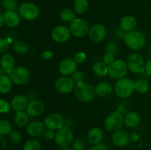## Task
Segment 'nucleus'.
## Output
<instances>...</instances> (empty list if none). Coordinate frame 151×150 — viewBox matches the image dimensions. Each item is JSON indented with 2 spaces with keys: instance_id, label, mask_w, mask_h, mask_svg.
<instances>
[{
  "instance_id": "4be33fe9",
  "label": "nucleus",
  "mask_w": 151,
  "mask_h": 150,
  "mask_svg": "<svg viewBox=\"0 0 151 150\" xmlns=\"http://www.w3.org/2000/svg\"><path fill=\"white\" fill-rule=\"evenodd\" d=\"M28 99L25 96L17 95L13 97L10 102L11 107L16 111L26 110L28 104Z\"/></svg>"
},
{
  "instance_id": "f3484780",
  "label": "nucleus",
  "mask_w": 151,
  "mask_h": 150,
  "mask_svg": "<svg viewBox=\"0 0 151 150\" xmlns=\"http://www.w3.org/2000/svg\"><path fill=\"white\" fill-rule=\"evenodd\" d=\"M45 130L46 126L44 122H41L39 121H34L30 122L27 127V132L28 135L35 138H38L44 135Z\"/></svg>"
},
{
  "instance_id": "423d86ee",
  "label": "nucleus",
  "mask_w": 151,
  "mask_h": 150,
  "mask_svg": "<svg viewBox=\"0 0 151 150\" xmlns=\"http://www.w3.org/2000/svg\"><path fill=\"white\" fill-rule=\"evenodd\" d=\"M124 124V116L118 110L114 111L106 117L104 126L106 129L111 132H115L121 129Z\"/></svg>"
},
{
  "instance_id": "a19ab883",
  "label": "nucleus",
  "mask_w": 151,
  "mask_h": 150,
  "mask_svg": "<svg viewBox=\"0 0 151 150\" xmlns=\"http://www.w3.org/2000/svg\"><path fill=\"white\" fill-rule=\"evenodd\" d=\"M114 60V54H113V53L111 52H107L104 56H103V62H104L107 66H109L110 64H111Z\"/></svg>"
},
{
  "instance_id": "a211bd4d",
  "label": "nucleus",
  "mask_w": 151,
  "mask_h": 150,
  "mask_svg": "<svg viewBox=\"0 0 151 150\" xmlns=\"http://www.w3.org/2000/svg\"><path fill=\"white\" fill-rule=\"evenodd\" d=\"M44 109H45V107L42 101L34 100L28 103L26 112L30 117H37L44 113Z\"/></svg>"
},
{
  "instance_id": "603ef678",
  "label": "nucleus",
  "mask_w": 151,
  "mask_h": 150,
  "mask_svg": "<svg viewBox=\"0 0 151 150\" xmlns=\"http://www.w3.org/2000/svg\"><path fill=\"white\" fill-rule=\"evenodd\" d=\"M59 150H74V149H69L68 148V147H66V148H62Z\"/></svg>"
},
{
  "instance_id": "a18cd8bd",
  "label": "nucleus",
  "mask_w": 151,
  "mask_h": 150,
  "mask_svg": "<svg viewBox=\"0 0 151 150\" xmlns=\"http://www.w3.org/2000/svg\"><path fill=\"white\" fill-rule=\"evenodd\" d=\"M41 56L44 60H51L53 57V53L50 50H45V51H44L41 53Z\"/></svg>"
},
{
  "instance_id": "c03bdc74",
  "label": "nucleus",
  "mask_w": 151,
  "mask_h": 150,
  "mask_svg": "<svg viewBox=\"0 0 151 150\" xmlns=\"http://www.w3.org/2000/svg\"><path fill=\"white\" fill-rule=\"evenodd\" d=\"M8 43L4 38H0V54L4 53L8 49Z\"/></svg>"
},
{
  "instance_id": "b1692460",
  "label": "nucleus",
  "mask_w": 151,
  "mask_h": 150,
  "mask_svg": "<svg viewBox=\"0 0 151 150\" xmlns=\"http://www.w3.org/2000/svg\"><path fill=\"white\" fill-rule=\"evenodd\" d=\"M96 95L100 97L107 96L110 95L113 91L111 85L107 82H101L96 85L95 88Z\"/></svg>"
},
{
  "instance_id": "864d4df0",
  "label": "nucleus",
  "mask_w": 151,
  "mask_h": 150,
  "mask_svg": "<svg viewBox=\"0 0 151 150\" xmlns=\"http://www.w3.org/2000/svg\"><path fill=\"white\" fill-rule=\"evenodd\" d=\"M150 91H151V86H150Z\"/></svg>"
},
{
  "instance_id": "72a5a7b5",
  "label": "nucleus",
  "mask_w": 151,
  "mask_h": 150,
  "mask_svg": "<svg viewBox=\"0 0 151 150\" xmlns=\"http://www.w3.org/2000/svg\"><path fill=\"white\" fill-rule=\"evenodd\" d=\"M29 49V46L22 41H18L14 44V50L19 54H24Z\"/></svg>"
},
{
  "instance_id": "de8ad7c7",
  "label": "nucleus",
  "mask_w": 151,
  "mask_h": 150,
  "mask_svg": "<svg viewBox=\"0 0 151 150\" xmlns=\"http://www.w3.org/2000/svg\"><path fill=\"white\" fill-rule=\"evenodd\" d=\"M88 150H107V149H106V146L104 144H99L90 147L89 149H88Z\"/></svg>"
},
{
  "instance_id": "f257e3e1",
  "label": "nucleus",
  "mask_w": 151,
  "mask_h": 150,
  "mask_svg": "<svg viewBox=\"0 0 151 150\" xmlns=\"http://www.w3.org/2000/svg\"><path fill=\"white\" fill-rule=\"evenodd\" d=\"M125 44L131 50L137 51L145 46L146 44V38L144 34L139 30H133L126 32L124 37Z\"/></svg>"
},
{
  "instance_id": "7ed1b4c3",
  "label": "nucleus",
  "mask_w": 151,
  "mask_h": 150,
  "mask_svg": "<svg viewBox=\"0 0 151 150\" xmlns=\"http://www.w3.org/2000/svg\"><path fill=\"white\" fill-rule=\"evenodd\" d=\"M134 82L128 78H122L118 79L114 85V91L116 95L121 99H127L134 93Z\"/></svg>"
},
{
  "instance_id": "58836bf2",
  "label": "nucleus",
  "mask_w": 151,
  "mask_h": 150,
  "mask_svg": "<svg viewBox=\"0 0 151 150\" xmlns=\"http://www.w3.org/2000/svg\"><path fill=\"white\" fill-rule=\"evenodd\" d=\"M11 105L7 101L0 99V113H6L10 112Z\"/></svg>"
},
{
  "instance_id": "49530a36",
  "label": "nucleus",
  "mask_w": 151,
  "mask_h": 150,
  "mask_svg": "<svg viewBox=\"0 0 151 150\" xmlns=\"http://www.w3.org/2000/svg\"><path fill=\"white\" fill-rule=\"evenodd\" d=\"M55 133H54L53 130L50 129H47L45 130V132H44L43 136H44L47 140H51L53 138H55Z\"/></svg>"
},
{
  "instance_id": "ea45409f",
  "label": "nucleus",
  "mask_w": 151,
  "mask_h": 150,
  "mask_svg": "<svg viewBox=\"0 0 151 150\" xmlns=\"http://www.w3.org/2000/svg\"><path fill=\"white\" fill-rule=\"evenodd\" d=\"M74 60L78 64H81V63H84L86 60V54L83 51L77 52L74 56Z\"/></svg>"
},
{
  "instance_id": "37998d69",
  "label": "nucleus",
  "mask_w": 151,
  "mask_h": 150,
  "mask_svg": "<svg viewBox=\"0 0 151 150\" xmlns=\"http://www.w3.org/2000/svg\"><path fill=\"white\" fill-rule=\"evenodd\" d=\"M129 103L126 102V101H124V102H122L118 107V111L119 113H121L122 114H124L125 113L126 114L127 113H128V110H129Z\"/></svg>"
},
{
  "instance_id": "0eeeda50",
  "label": "nucleus",
  "mask_w": 151,
  "mask_h": 150,
  "mask_svg": "<svg viewBox=\"0 0 151 150\" xmlns=\"http://www.w3.org/2000/svg\"><path fill=\"white\" fill-rule=\"evenodd\" d=\"M90 28L89 24L82 19H75L69 25L71 34L77 38H83L88 35Z\"/></svg>"
},
{
  "instance_id": "c9c22d12",
  "label": "nucleus",
  "mask_w": 151,
  "mask_h": 150,
  "mask_svg": "<svg viewBox=\"0 0 151 150\" xmlns=\"http://www.w3.org/2000/svg\"><path fill=\"white\" fill-rule=\"evenodd\" d=\"M9 138L12 144H20L22 141V135L18 131L13 130L9 135Z\"/></svg>"
},
{
  "instance_id": "393cba45",
  "label": "nucleus",
  "mask_w": 151,
  "mask_h": 150,
  "mask_svg": "<svg viewBox=\"0 0 151 150\" xmlns=\"http://www.w3.org/2000/svg\"><path fill=\"white\" fill-rule=\"evenodd\" d=\"M0 65L2 67L3 70L5 71L7 74H9L10 71L14 68V57L10 54H4L0 60Z\"/></svg>"
},
{
  "instance_id": "9b49d317",
  "label": "nucleus",
  "mask_w": 151,
  "mask_h": 150,
  "mask_svg": "<svg viewBox=\"0 0 151 150\" xmlns=\"http://www.w3.org/2000/svg\"><path fill=\"white\" fill-rule=\"evenodd\" d=\"M75 82L69 76H63L58 78L55 82V88L60 94H69L75 89Z\"/></svg>"
},
{
  "instance_id": "cd10ccee",
  "label": "nucleus",
  "mask_w": 151,
  "mask_h": 150,
  "mask_svg": "<svg viewBox=\"0 0 151 150\" xmlns=\"http://www.w3.org/2000/svg\"><path fill=\"white\" fill-rule=\"evenodd\" d=\"M93 71L97 76H104L108 74V66L103 61H97L93 66Z\"/></svg>"
},
{
  "instance_id": "412c9836",
  "label": "nucleus",
  "mask_w": 151,
  "mask_h": 150,
  "mask_svg": "<svg viewBox=\"0 0 151 150\" xmlns=\"http://www.w3.org/2000/svg\"><path fill=\"white\" fill-rule=\"evenodd\" d=\"M88 141L91 145H97L100 144L103 138V132L100 128L94 127L91 128L88 132Z\"/></svg>"
},
{
  "instance_id": "9d476101",
  "label": "nucleus",
  "mask_w": 151,
  "mask_h": 150,
  "mask_svg": "<svg viewBox=\"0 0 151 150\" xmlns=\"http://www.w3.org/2000/svg\"><path fill=\"white\" fill-rule=\"evenodd\" d=\"M19 13L22 18L28 21L37 19L39 15V10L35 4L31 2H24L19 7Z\"/></svg>"
},
{
  "instance_id": "f8f14e48",
  "label": "nucleus",
  "mask_w": 151,
  "mask_h": 150,
  "mask_svg": "<svg viewBox=\"0 0 151 150\" xmlns=\"http://www.w3.org/2000/svg\"><path fill=\"white\" fill-rule=\"evenodd\" d=\"M44 124L47 129L58 130L64 125V119L59 113H51L44 118Z\"/></svg>"
},
{
  "instance_id": "aec40b11",
  "label": "nucleus",
  "mask_w": 151,
  "mask_h": 150,
  "mask_svg": "<svg viewBox=\"0 0 151 150\" xmlns=\"http://www.w3.org/2000/svg\"><path fill=\"white\" fill-rule=\"evenodd\" d=\"M119 26L124 32H129L134 30L137 26V20L132 16H125L121 19Z\"/></svg>"
},
{
  "instance_id": "473e14b6",
  "label": "nucleus",
  "mask_w": 151,
  "mask_h": 150,
  "mask_svg": "<svg viewBox=\"0 0 151 150\" xmlns=\"http://www.w3.org/2000/svg\"><path fill=\"white\" fill-rule=\"evenodd\" d=\"M24 150H41V144L34 139L29 140L24 145Z\"/></svg>"
},
{
  "instance_id": "c756f323",
  "label": "nucleus",
  "mask_w": 151,
  "mask_h": 150,
  "mask_svg": "<svg viewBox=\"0 0 151 150\" xmlns=\"http://www.w3.org/2000/svg\"><path fill=\"white\" fill-rule=\"evenodd\" d=\"M135 91L140 94H145L150 89V85L145 79H138L134 82Z\"/></svg>"
},
{
  "instance_id": "f704fd0d",
  "label": "nucleus",
  "mask_w": 151,
  "mask_h": 150,
  "mask_svg": "<svg viewBox=\"0 0 151 150\" xmlns=\"http://www.w3.org/2000/svg\"><path fill=\"white\" fill-rule=\"evenodd\" d=\"M1 4L4 8L7 10H16L17 8V1L16 0H2Z\"/></svg>"
},
{
  "instance_id": "2eb2a0df",
  "label": "nucleus",
  "mask_w": 151,
  "mask_h": 150,
  "mask_svg": "<svg viewBox=\"0 0 151 150\" xmlns=\"http://www.w3.org/2000/svg\"><path fill=\"white\" fill-rule=\"evenodd\" d=\"M107 35V29L106 26L102 24H95L91 26L88 36L92 41L95 43H100L106 38Z\"/></svg>"
},
{
  "instance_id": "7c9ffc66",
  "label": "nucleus",
  "mask_w": 151,
  "mask_h": 150,
  "mask_svg": "<svg viewBox=\"0 0 151 150\" xmlns=\"http://www.w3.org/2000/svg\"><path fill=\"white\" fill-rule=\"evenodd\" d=\"M60 17L63 21L70 22V23L76 19L75 14L70 9H64V10H62L60 13Z\"/></svg>"
},
{
  "instance_id": "20e7f679",
  "label": "nucleus",
  "mask_w": 151,
  "mask_h": 150,
  "mask_svg": "<svg viewBox=\"0 0 151 150\" xmlns=\"http://www.w3.org/2000/svg\"><path fill=\"white\" fill-rule=\"evenodd\" d=\"M74 134L69 126L63 125L61 128L58 129L55 134V144L60 148L68 147L73 141Z\"/></svg>"
},
{
  "instance_id": "79ce46f5",
  "label": "nucleus",
  "mask_w": 151,
  "mask_h": 150,
  "mask_svg": "<svg viewBox=\"0 0 151 150\" xmlns=\"http://www.w3.org/2000/svg\"><path fill=\"white\" fill-rule=\"evenodd\" d=\"M107 52H111L115 54L118 49V46L115 41H110L107 44Z\"/></svg>"
},
{
  "instance_id": "ddd939ff",
  "label": "nucleus",
  "mask_w": 151,
  "mask_h": 150,
  "mask_svg": "<svg viewBox=\"0 0 151 150\" xmlns=\"http://www.w3.org/2000/svg\"><path fill=\"white\" fill-rule=\"evenodd\" d=\"M69 28L63 25L55 26L52 31V38L57 43H64L69 40L71 37Z\"/></svg>"
},
{
  "instance_id": "3c124183",
  "label": "nucleus",
  "mask_w": 151,
  "mask_h": 150,
  "mask_svg": "<svg viewBox=\"0 0 151 150\" xmlns=\"http://www.w3.org/2000/svg\"><path fill=\"white\" fill-rule=\"evenodd\" d=\"M4 24V17H3V16L0 15V27H1V26H2V25Z\"/></svg>"
},
{
  "instance_id": "6ab92c4d",
  "label": "nucleus",
  "mask_w": 151,
  "mask_h": 150,
  "mask_svg": "<svg viewBox=\"0 0 151 150\" xmlns=\"http://www.w3.org/2000/svg\"><path fill=\"white\" fill-rule=\"evenodd\" d=\"M4 24L9 27H16L20 22V16L14 10H7L3 15Z\"/></svg>"
},
{
  "instance_id": "a878e982",
  "label": "nucleus",
  "mask_w": 151,
  "mask_h": 150,
  "mask_svg": "<svg viewBox=\"0 0 151 150\" xmlns=\"http://www.w3.org/2000/svg\"><path fill=\"white\" fill-rule=\"evenodd\" d=\"M13 81L10 76L6 74H0V93L3 94L10 92L13 86Z\"/></svg>"
},
{
  "instance_id": "4468645a",
  "label": "nucleus",
  "mask_w": 151,
  "mask_h": 150,
  "mask_svg": "<svg viewBox=\"0 0 151 150\" xmlns=\"http://www.w3.org/2000/svg\"><path fill=\"white\" fill-rule=\"evenodd\" d=\"M78 63L74 58H65L59 64V71L63 76H69L72 75L77 71Z\"/></svg>"
},
{
  "instance_id": "8fccbe9b",
  "label": "nucleus",
  "mask_w": 151,
  "mask_h": 150,
  "mask_svg": "<svg viewBox=\"0 0 151 150\" xmlns=\"http://www.w3.org/2000/svg\"><path fill=\"white\" fill-rule=\"evenodd\" d=\"M7 146V141H6L5 138L0 135V150L4 149Z\"/></svg>"
},
{
  "instance_id": "6e6552de",
  "label": "nucleus",
  "mask_w": 151,
  "mask_h": 150,
  "mask_svg": "<svg viewBox=\"0 0 151 150\" xmlns=\"http://www.w3.org/2000/svg\"><path fill=\"white\" fill-rule=\"evenodd\" d=\"M128 70L133 73L141 74L145 71V62L143 57L138 53H132L126 60Z\"/></svg>"
},
{
  "instance_id": "c85d7f7f",
  "label": "nucleus",
  "mask_w": 151,
  "mask_h": 150,
  "mask_svg": "<svg viewBox=\"0 0 151 150\" xmlns=\"http://www.w3.org/2000/svg\"><path fill=\"white\" fill-rule=\"evenodd\" d=\"M88 7V0H75L74 10L78 14H83L86 11Z\"/></svg>"
},
{
  "instance_id": "bb28decb",
  "label": "nucleus",
  "mask_w": 151,
  "mask_h": 150,
  "mask_svg": "<svg viewBox=\"0 0 151 150\" xmlns=\"http://www.w3.org/2000/svg\"><path fill=\"white\" fill-rule=\"evenodd\" d=\"M14 121L18 126L23 127L25 125L27 124L28 121H29V115L27 113L26 111H24V110L16 111Z\"/></svg>"
},
{
  "instance_id": "5701e85b",
  "label": "nucleus",
  "mask_w": 151,
  "mask_h": 150,
  "mask_svg": "<svg viewBox=\"0 0 151 150\" xmlns=\"http://www.w3.org/2000/svg\"><path fill=\"white\" fill-rule=\"evenodd\" d=\"M141 122V116L136 112H128L124 116V124L129 128H134Z\"/></svg>"
},
{
  "instance_id": "2f4dec72",
  "label": "nucleus",
  "mask_w": 151,
  "mask_h": 150,
  "mask_svg": "<svg viewBox=\"0 0 151 150\" xmlns=\"http://www.w3.org/2000/svg\"><path fill=\"white\" fill-rule=\"evenodd\" d=\"M12 132V125L7 120H0V135H10Z\"/></svg>"
},
{
  "instance_id": "4c0bfd02",
  "label": "nucleus",
  "mask_w": 151,
  "mask_h": 150,
  "mask_svg": "<svg viewBox=\"0 0 151 150\" xmlns=\"http://www.w3.org/2000/svg\"><path fill=\"white\" fill-rule=\"evenodd\" d=\"M86 148V143L83 138H78L75 140L73 144V149L74 150H84Z\"/></svg>"
},
{
  "instance_id": "09e8293b",
  "label": "nucleus",
  "mask_w": 151,
  "mask_h": 150,
  "mask_svg": "<svg viewBox=\"0 0 151 150\" xmlns=\"http://www.w3.org/2000/svg\"><path fill=\"white\" fill-rule=\"evenodd\" d=\"M145 71L147 74L151 76V58L145 63Z\"/></svg>"
},
{
  "instance_id": "39448f33",
  "label": "nucleus",
  "mask_w": 151,
  "mask_h": 150,
  "mask_svg": "<svg viewBox=\"0 0 151 150\" xmlns=\"http://www.w3.org/2000/svg\"><path fill=\"white\" fill-rule=\"evenodd\" d=\"M128 68L124 60H115L111 64L108 66V74L113 79H119L124 78L128 74Z\"/></svg>"
},
{
  "instance_id": "f03ea898",
  "label": "nucleus",
  "mask_w": 151,
  "mask_h": 150,
  "mask_svg": "<svg viewBox=\"0 0 151 150\" xmlns=\"http://www.w3.org/2000/svg\"><path fill=\"white\" fill-rule=\"evenodd\" d=\"M74 92L76 98L83 102H88L91 101L94 99L96 95L95 88L92 85L85 82L76 84Z\"/></svg>"
},
{
  "instance_id": "e433bc0d",
  "label": "nucleus",
  "mask_w": 151,
  "mask_h": 150,
  "mask_svg": "<svg viewBox=\"0 0 151 150\" xmlns=\"http://www.w3.org/2000/svg\"><path fill=\"white\" fill-rule=\"evenodd\" d=\"M72 79H73L75 85H76V84L83 82L84 79H85V75H84L83 72L81 71H76L72 75Z\"/></svg>"
},
{
  "instance_id": "1a4fd4ad",
  "label": "nucleus",
  "mask_w": 151,
  "mask_h": 150,
  "mask_svg": "<svg viewBox=\"0 0 151 150\" xmlns=\"http://www.w3.org/2000/svg\"><path fill=\"white\" fill-rule=\"evenodd\" d=\"M10 79L16 85H23L27 83L30 78L29 70L24 66L14 67L8 74Z\"/></svg>"
},
{
  "instance_id": "dca6fc26",
  "label": "nucleus",
  "mask_w": 151,
  "mask_h": 150,
  "mask_svg": "<svg viewBox=\"0 0 151 150\" xmlns=\"http://www.w3.org/2000/svg\"><path fill=\"white\" fill-rule=\"evenodd\" d=\"M111 139L112 142L116 146L123 147L126 146L129 144L131 137L127 131L123 130V129H119V130L114 132Z\"/></svg>"
}]
</instances>
